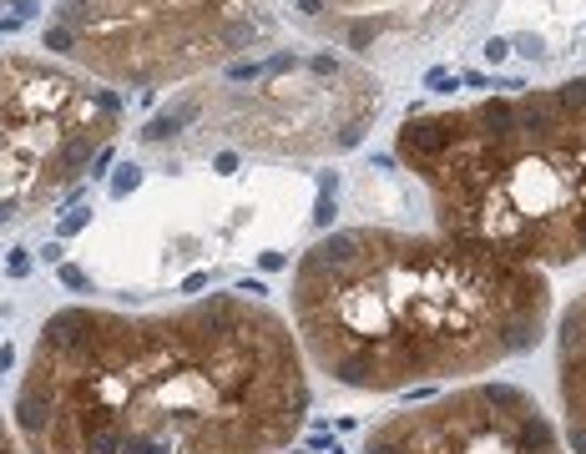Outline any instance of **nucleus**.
<instances>
[{"mask_svg": "<svg viewBox=\"0 0 586 454\" xmlns=\"http://www.w3.org/2000/svg\"><path fill=\"white\" fill-rule=\"evenodd\" d=\"M0 454H25V449H20V434H11L6 414H0Z\"/></svg>", "mask_w": 586, "mask_h": 454, "instance_id": "10", "label": "nucleus"}, {"mask_svg": "<svg viewBox=\"0 0 586 454\" xmlns=\"http://www.w3.org/2000/svg\"><path fill=\"white\" fill-rule=\"evenodd\" d=\"M354 6H364V0H298V11H303L308 25H319L324 11H334V20H338V15H349ZM334 20H329V30H334Z\"/></svg>", "mask_w": 586, "mask_h": 454, "instance_id": "9", "label": "nucleus"}, {"mask_svg": "<svg viewBox=\"0 0 586 454\" xmlns=\"http://www.w3.org/2000/svg\"><path fill=\"white\" fill-rule=\"evenodd\" d=\"M551 278L440 227H344L293 263L288 323L308 369L354 393L470 384L551 328Z\"/></svg>", "mask_w": 586, "mask_h": 454, "instance_id": "2", "label": "nucleus"}, {"mask_svg": "<svg viewBox=\"0 0 586 454\" xmlns=\"http://www.w3.org/2000/svg\"><path fill=\"white\" fill-rule=\"evenodd\" d=\"M506 56H511V41H501V36L485 41V61H506Z\"/></svg>", "mask_w": 586, "mask_h": 454, "instance_id": "12", "label": "nucleus"}, {"mask_svg": "<svg viewBox=\"0 0 586 454\" xmlns=\"http://www.w3.org/2000/svg\"><path fill=\"white\" fill-rule=\"evenodd\" d=\"M121 132V96L71 66L0 56V222L30 217L91 172Z\"/></svg>", "mask_w": 586, "mask_h": 454, "instance_id": "6", "label": "nucleus"}, {"mask_svg": "<svg viewBox=\"0 0 586 454\" xmlns=\"http://www.w3.org/2000/svg\"><path fill=\"white\" fill-rule=\"evenodd\" d=\"M273 36V0H56L41 46L102 86H172Z\"/></svg>", "mask_w": 586, "mask_h": 454, "instance_id": "5", "label": "nucleus"}, {"mask_svg": "<svg viewBox=\"0 0 586 454\" xmlns=\"http://www.w3.org/2000/svg\"><path fill=\"white\" fill-rule=\"evenodd\" d=\"M359 454H566V439L531 389L470 379L379 419Z\"/></svg>", "mask_w": 586, "mask_h": 454, "instance_id": "7", "label": "nucleus"}, {"mask_svg": "<svg viewBox=\"0 0 586 454\" xmlns=\"http://www.w3.org/2000/svg\"><path fill=\"white\" fill-rule=\"evenodd\" d=\"M137 177H142V167H132V162H127V167H121V177H116V187H111V192L121 197L127 187H137Z\"/></svg>", "mask_w": 586, "mask_h": 454, "instance_id": "11", "label": "nucleus"}, {"mask_svg": "<svg viewBox=\"0 0 586 454\" xmlns=\"http://www.w3.org/2000/svg\"><path fill=\"white\" fill-rule=\"evenodd\" d=\"M379 76L334 51H273L188 86L137 132L147 146L207 132L253 157H338L379 116Z\"/></svg>", "mask_w": 586, "mask_h": 454, "instance_id": "4", "label": "nucleus"}, {"mask_svg": "<svg viewBox=\"0 0 586 454\" xmlns=\"http://www.w3.org/2000/svg\"><path fill=\"white\" fill-rule=\"evenodd\" d=\"M556 393L566 419V449L586 454V293L556 323Z\"/></svg>", "mask_w": 586, "mask_h": 454, "instance_id": "8", "label": "nucleus"}, {"mask_svg": "<svg viewBox=\"0 0 586 454\" xmlns=\"http://www.w3.org/2000/svg\"><path fill=\"white\" fill-rule=\"evenodd\" d=\"M308 409L293 323L243 293L157 313L56 308L16 384L25 454H283Z\"/></svg>", "mask_w": 586, "mask_h": 454, "instance_id": "1", "label": "nucleus"}, {"mask_svg": "<svg viewBox=\"0 0 586 454\" xmlns=\"http://www.w3.org/2000/svg\"><path fill=\"white\" fill-rule=\"evenodd\" d=\"M394 157L425 187L440 232L541 272L586 258V76L410 111Z\"/></svg>", "mask_w": 586, "mask_h": 454, "instance_id": "3", "label": "nucleus"}]
</instances>
